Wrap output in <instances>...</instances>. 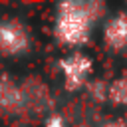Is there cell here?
<instances>
[{
	"instance_id": "277c9868",
	"label": "cell",
	"mask_w": 127,
	"mask_h": 127,
	"mask_svg": "<svg viewBox=\"0 0 127 127\" xmlns=\"http://www.w3.org/2000/svg\"><path fill=\"white\" fill-rule=\"evenodd\" d=\"M103 42L109 50L119 52L127 48V12L111 16L103 26Z\"/></svg>"
},
{
	"instance_id": "7a4b0ae2",
	"label": "cell",
	"mask_w": 127,
	"mask_h": 127,
	"mask_svg": "<svg viewBox=\"0 0 127 127\" xmlns=\"http://www.w3.org/2000/svg\"><path fill=\"white\" fill-rule=\"evenodd\" d=\"M58 65L64 75V87L67 93H75L83 89L93 71V60L81 52H71L69 56L62 58Z\"/></svg>"
},
{
	"instance_id": "6da1fadb",
	"label": "cell",
	"mask_w": 127,
	"mask_h": 127,
	"mask_svg": "<svg viewBox=\"0 0 127 127\" xmlns=\"http://www.w3.org/2000/svg\"><path fill=\"white\" fill-rule=\"evenodd\" d=\"M105 12L101 2L91 0H67L56 6L54 16V38L67 48L85 46L91 38L93 26Z\"/></svg>"
},
{
	"instance_id": "ba28073f",
	"label": "cell",
	"mask_w": 127,
	"mask_h": 127,
	"mask_svg": "<svg viewBox=\"0 0 127 127\" xmlns=\"http://www.w3.org/2000/svg\"><path fill=\"white\" fill-rule=\"evenodd\" d=\"M103 127H125V121H109V123H105Z\"/></svg>"
},
{
	"instance_id": "3957f363",
	"label": "cell",
	"mask_w": 127,
	"mask_h": 127,
	"mask_svg": "<svg viewBox=\"0 0 127 127\" xmlns=\"http://www.w3.org/2000/svg\"><path fill=\"white\" fill-rule=\"evenodd\" d=\"M32 36L20 20H0V56L18 58L30 50Z\"/></svg>"
},
{
	"instance_id": "5b68a950",
	"label": "cell",
	"mask_w": 127,
	"mask_h": 127,
	"mask_svg": "<svg viewBox=\"0 0 127 127\" xmlns=\"http://www.w3.org/2000/svg\"><path fill=\"white\" fill-rule=\"evenodd\" d=\"M26 105V91L14 83L10 77H0V111L2 113H20Z\"/></svg>"
},
{
	"instance_id": "8992f818",
	"label": "cell",
	"mask_w": 127,
	"mask_h": 127,
	"mask_svg": "<svg viewBox=\"0 0 127 127\" xmlns=\"http://www.w3.org/2000/svg\"><path fill=\"white\" fill-rule=\"evenodd\" d=\"M107 99L117 107H127V75L115 77L107 85Z\"/></svg>"
},
{
	"instance_id": "52a82bcc",
	"label": "cell",
	"mask_w": 127,
	"mask_h": 127,
	"mask_svg": "<svg viewBox=\"0 0 127 127\" xmlns=\"http://www.w3.org/2000/svg\"><path fill=\"white\" fill-rule=\"evenodd\" d=\"M44 127H67V125H65L64 117H62L60 113H52V115H48V119L44 121Z\"/></svg>"
}]
</instances>
